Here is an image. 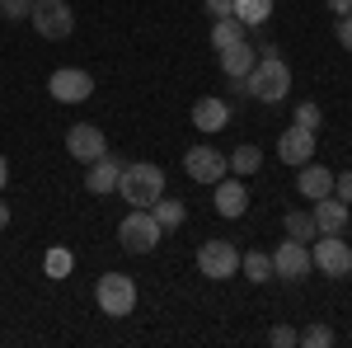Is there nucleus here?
<instances>
[{
	"mask_svg": "<svg viewBox=\"0 0 352 348\" xmlns=\"http://www.w3.org/2000/svg\"><path fill=\"white\" fill-rule=\"evenodd\" d=\"M240 90L249 99H258V104H282L287 90H292V66H287L282 57H258L254 71L240 81Z\"/></svg>",
	"mask_w": 352,
	"mask_h": 348,
	"instance_id": "nucleus-1",
	"label": "nucleus"
},
{
	"mask_svg": "<svg viewBox=\"0 0 352 348\" xmlns=\"http://www.w3.org/2000/svg\"><path fill=\"white\" fill-rule=\"evenodd\" d=\"M118 193H122V203H132V207H151L155 198H164V170H160V165H151V161L122 165Z\"/></svg>",
	"mask_w": 352,
	"mask_h": 348,
	"instance_id": "nucleus-2",
	"label": "nucleus"
},
{
	"mask_svg": "<svg viewBox=\"0 0 352 348\" xmlns=\"http://www.w3.org/2000/svg\"><path fill=\"white\" fill-rule=\"evenodd\" d=\"M160 240H164V226L151 216V207H132V212L118 221V245L127 254H151Z\"/></svg>",
	"mask_w": 352,
	"mask_h": 348,
	"instance_id": "nucleus-3",
	"label": "nucleus"
},
{
	"mask_svg": "<svg viewBox=\"0 0 352 348\" xmlns=\"http://www.w3.org/2000/svg\"><path fill=\"white\" fill-rule=\"evenodd\" d=\"M94 301H99V311L113 316V320H122V316H132L136 311V278L132 273H104L99 283H94Z\"/></svg>",
	"mask_w": 352,
	"mask_h": 348,
	"instance_id": "nucleus-4",
	"label": "nucleus"
},
{
	"mask_svg": "<svg viewBox=\"0 0 352 348\" xmlns=\"http://www.w3.org/2000/svg\"><path fill=\"white\" fill-rule=\"evenodd\" d=\"M310 264L320 268L324 278H352V245L343 236H315L310 240Z\"/></svg>",
	"mask_w": 352,
	"mask_h": 348,
	"instance_id": "nucleus-5",
	"label": "nucleus"
},
{
	"mask_svg": "<svg viewBox=\"0 0 352 348\" xmlns=\"http://www.w3.org/2000/svg\"><path fill=\"white\" fill-rule=\"evenodd\" d=\"M28 19L38 28V38H47V43H61V38L76 33V10H71L66 0H38Z\"/></svg>",
	"mask_w": 352,
	"mask_h": 348,
	"instance_id": "nucleus-6",
	"label": "nucleus"
},
{
	"mask_svg": "<svg viewBox=\"0 0 352 348\" xmlns=\"http://www.w3.org/2000/svg\"><path fill=\"white\" fill-rule=\"evenodd\" d=\"M197 273L212 278V283H226L240 273V249L230 240H202L197 245Z\"/></svg>",
	"mask_w": 352,
	"mask_h": 348,
	"instance_id": "nucleus-7",
	"label": "nucleus"
},
{
	"mask_svg": "<svg viewBox=\"0 0 352 348\" xmlns=\"http://www.w3.org/2000/svg\"><path fill=\"white\" fill-rule=\"evenodd\" d=\"M47 94H52L56 104H85L94 94V76L80 71V66H56L52 76H47Z\"/></svg>",
	"mask_w": 352,
	"mask_h": 348,
	"instance_id": "nucleus-8",
	"label": "nucleus"
},
{
	"mask_svg": "<svg viewBox=\"0 0 352 348\" xmlns=\"http://www.w3.org/2000/svg\"><path fill=\"white\" fill-rule=\"evenodd\" d=\"M109 151V136H104V127L99 123H76L71 132H66V156L76 165H89V161H99Z\"/></svg>",
	"mask_w": 352,
	"mask_h": 348,
	"instance_id": "nucleus-9",
	"label": "nucleus"
},
{
	"mask_svg": "<svg viewBox=\"0 0 352 348\" xmlns=\"http://www.w3.org/2000/svg\"><path fill=\"white\" fill-rule=\"evenodd\" d=\"M184 170H188V179H197V184H217V179H226L230 174V165H226V156H221L217 146H188V156H184Z\"/></svg>",
	"mask_w": 352,
	"mask_h": 348,
	"instance_id": "nucleus-10",
	"label": "nucleus"
},
{
	"mask_svg": "<svg viewBox=\"0 0 352 348\" xmlns=\"http://www.w3.org/2000/svg\"><path fill=\"white\" fill-rule=\"evenodd\" d=\"M310 268H315V264H310V245H305V240H292V236H287V240L272 249V273L287 278V283H300Z\"/></svg>",
	"mask_w": 352,
	"mask_h": 348,
	"instance_id": "nucleus-11",
	"label": "nucleus"
},
{
	"mask_svg": "<svg viewBox=\"0 0 352 348\" xmlns=\"http://www.w3.org/2000/svg\"><path fill=\"white\" fill-rule=\"evenodd\" d=\"M217 193H212V207H217L226 221H240L244 212H249V188L240 184V174H226V179H217Z\"/></svg>",
	"mask_w": 352,
	"mask_h": 348,
	"instance_id": "nucleus-12",
	"label": "nucleus"
},
{
	"mask_svg": "<svg viewBox=\"0 0 352 348\" xmlns=\"http://www.w3.org/2000/svg\"><path fill=\"white\" fill-rule=\"evenodd\" d=\"M277 161L282 165H292V170H300L305 161H315V132L310 127H287V132L277 136Z\"/></svg>",
	"mask_w": 352,
	"mask_h": 348,
	"instance_id": "nucleus-13",
	"label": "nucleus"
},
{
	"mask_svg": "<svg viewBox=\"0 0 352 348\" xmlns=\"http://www.w3.org/2000/svg\"><path fill=\"white\" fill-rule=\"evenodd\" d=\"M192 127H197V132H226V127H230V104H226V99H217V94H202V99H197V104H192Z\"/></svg>",
	"mask_w": 352,
	"mask_h": 348,
	"instance_id": "nucleus-14",
	"label": "nucleus"
},
{
	"mask_svg": "<svg viewBox=\"0 0 352 348\" xmlns=\"http://www.w3.org/2000/svg\"><path fill=\"white\" fill-rule=\"evenodd\" d=\"M315 226H320V236H343L348 231V221H352V212H348V203H338L333 193L329 198H315Z\"/></svg>",
	"mask_w": 352,
	"mask_h": 348,
	"instance_id": "nucleus-15",
	"label": "nucleus"
},
{
	"mask_svg": "<svg viewBox=\"0 0 352 348\" xmlns=\"http://www.w3.org/2000/svg\"><path fill=\"white\" fill-rule=\"evenodd\" d=\"M296 188H300V198H305V203H315V198H329V193H333V170H329V165L305 161V165L296 170Z\"/></svg>",
	"mask_w": 352,
	"mask_h": 348,
	"instance_id": "nucleus-16",
	"label": "nucleus"
},
{
	"mask_svg": "<svg viewBox=\"0 0 352 348\" xmlns=\"http://www.w3.org/2000/svg\"><path fill=\"white\" fill-rule=\"evenodd\" d=\"M118 179H122V161H118V156H109V151H104L99 161H89V170H85V188H89V193H99V198H104V193H113V188H118Z\"/></svg>",
	"mask_w": 352,
	"mask_h": 348,
	"instance_id": "nucleus-17",
	"label": "nucleus"
},
{
	"mask_svg": "<svg viewBox=\"0 0 352 348\" xmlns=\"http://www.w3.org/2000/svg\"><path fill=\"white\" fill-rule=\"evenodd\" d=\"M254 61H258V48H249V38H244V43H230V48H221V71H226V81H235V85L254 71Z\"/></svg>",
	"mask_w": 352,
	"mask_h": 348,
	"instance_id": "nucleus-18",
	"label": "nucleus"
},
{
	"mask_svg": "<svg viewBox=\"0 0 352 348\" xmlns=\"http://www.w3.org/2000/svg\"><path fill=\"white\" fill-rule=\"evenodd\" d=\"M240 273L249 278V283H272V278H277V273H272V254H263V249H244Z\"/></svg>",
	"mask_w": 352,
	"mask_h": 348,
	"instance_id": "nucleus-19",
	"label": "nucleus"
},
{
	"mask_svg": "<svg viewBox=\"0 0 352 348\" xmlns=\"http://www.w3.org/2000/svg\"><path fill=\"white\" fill-rule=\"evenodd\" d=\"M226 165H230V174H240V179L244 174H258V170H263V151L244 141V146H235V151L226 156Z\"/></svg>",
	"mask_w": 352,
	"mask_h": 348,
	"instance_id": "nucleus-20",
	"label": "nucleus"
},
{
	"mask_svg": "<svg viewBox=\"0 0 352 348\" xmlns=\"http://www.w3.org/2000/svg\"><path fill=\"white\" fill-rule=\"evenodd\" d=\"M235 19L244 28H263L272 19V0H235Z\"/></svg>",
	"mask_w": 352,
	"mask_h": 348,
	"instance_id": "nucleus-21",
	"label": "nucleus"
},
{
	"mask_svg": "<svg viewBox=\"0 0 352 348\" xmlns=\"http://www.w3.org/2000/svg\"><path fill=\"white\" fill-rule=\"evenodd\" d=\"M43 273H47V278H71V273H76V254H71L66 245H52V249L43 254Z\"/></svg>",
	"mask_w": 352,
	"mask_h": 348,
	"instance_id": "nucleus-22",
	"label": "nucleus"
},
{
	"mask_svg": "<svg viewBox=\"0 0 352 348\" xmlns=\"http://www.w3.org/2000/svg\"><path fill=\"white\" fill-rule=\"evenodd\" d=\"M282 226H287V236H292V240H315V236H320V226H315V212H287V221H282Z\"/></svg>",
	"mask_w": 352,
	"mask_h": 348,
	"instance_id": "nucleus-23",
	"label": "nucleus"
},
{
	"mask_svg": "<svg viewBox=\"0 0 352 348\" xmlns=\"http://www.w3.org/2000/svg\"><path fill=\"white\" fill-rule=\"evenodd\" d=\"M230 43H244V24L235 19V14H226V19H217L212 24V48H230Z\"/></svg>",
	"mask_w": 352,
	"mask_h": 348,
	"instance_id": "nucleus-24",
	"label": "nucleus"
},
{
	"mask_svg": "<svg viewBox=\"0 0 352 348\" xmlns=\"http://www.w3.org/2000/svg\"><path fill=\"white\" fill-rule=\"evenodd\" d=\"M151 216H155V221H160L164 231H174V226H184V203H174V198H155V203H151Z\"/></svg>",
	"mask_w": 352,
	"mask_h": 348,
	"instance_id": "nucleus-25",
	"label": "nucleus"
},
{
	"mask_svg": "<svg viewBox=\"0 0 352 348\" xmlns=\"http://www.w3.org/2000/svg\"><path fill=\"white\" fill-rule=\"evenodd\" d=\"M296 127H310V132H320V123H324V108L315 104V99H305V104H296V118H292Z\"/></svg>",
	"mask_w": 352,
	"mask_h": 348,
	"instance_id": "nucleus-26",
	"label": "nucleus"
},
{
	"mask_svg": "<svg viewBox=\"0 0 352 348\" xmlns=\"http://www.w3.org/2000/svg\"><path fill=\"white\" fill-rule=\"evenodd\" d=\"M300 348H333V329L329 325H305L300 329Z\"/></svg>",
	"mask_w": 352,
	"mask_h": 348,
	"instance_id": "nucleus-27",
	"label": "nucleus"
},
{
	"mask_svg": "<svg viewBox=\"0 0 352 348\" xmlns=\"http://www.w3.org/2000/svg\"><path fill=\"white\" fill-rule=\"evenodd\" d=\"M33 5H38V0H0V19L19 24V19H28V14H33Z\"/></svg>",
	"mask_w": 352,
	"mask_h": 348,
	"instance_id": "nucleus-28",
	"label": "nucleus"
},
{
	"mask_svg": "<svg viewBox=\"0 0 352 348\" xmlns=\"http://www.w3.org/2000/svg\"><path fill=\"white\" fill-rule=\"evenodd\" d=\"M268 344L272 348H300V329H292V325H272V329H268Z\"/></svg>",
	"mask_w": 352,
	"mask_h": 348,
	"instance_id": "nucleus-29",
	"label": "nucleus"
},
{
	"mask_svg": "<svg viewBox=\"0 0 352 348\" xmlns=\"http://www.w3.org/2000/svg\"><path fill=\"white\" fill-rule=\"evenodd\" d=\"M333 198H338V203H352V170L333 174Z\"/></svg>",
	"mask_w": 352,
	"mask_h": 348,
	"instance_id": "nucleus-30",
	"label": "nucleus"
},
{
	"mask_svg": "<svg viewBox=\"0 0 352 348\" xmlns=\"http://www.w3.org/2000/svg\"><path fill=\"white\" fill-rule=\"evenodd\" d=\"M333 33H338V48H343V52H352V14H338Z\"/></svg>",
	"mask_w": 352,
	"mask_h": 348,
	"instance_id": "nucleus-31",
	"label": "nucleus"
},
{
	"mask_svg": "<svg viewBox=\"0 0 352 348\" xmlns=\"http://www.w3.org/2000/svg\"><path fill=\"white\" fill-rule=\"evenodd\" d=\"M202 5H207V14H217V19L235 14V0H202Z\"/></svg>",
	"mask_w": 352,
	"mask_h": 348,
	"instance_id": "nucleus-32",
	"label": "nucleus"
},
{
	"mask_svg": "<svg viewBox=\"0 0 352 348\" xmlns=\"http://www.w3.org/2000/svg\"><path fill=\"white\" fill-rule=\"evenodd\" d=\"M329 10H333V14H352V0H324Z\"/></svg>",
	"mask_w": 352,
	"mask_h": 348,
	"instance_id": "nucleus-33",
	"label": "nucleus"
},
{
	"mask_svg": "<svg viewBox=\"0 0 352 348\" xmlns=\"http://www.w3.org/2000/svg\"><path fill=\"white\" fill-rule=\"evenodd\" d=\"M5 184H10V161L0 156V193H5Z\"/></svg>",
	"mask_w": 352,
	"mask_h": 348,
	"instance_id": "nucleus-34",
	"label": "nucleus"
},
{
	"mask_svg": "<svg viewBox=\"0 0 352 348\" xmlns=\"http://www.w3.org/2000/svg\"><path fill=\"white\" fill-rule=\"evenodd\" d=\"M5 226H10V203L0 198V231H5Z\"/></svg>",
	"mask_w": 352,
	"mask_h": 348,
	"instance_id": "nucleus-35",
	"label": "nucleus"
}]
</instances>
